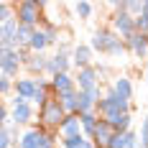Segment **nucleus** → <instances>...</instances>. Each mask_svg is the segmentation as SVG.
Wrapping results in <instances>:
<instances>
[{"label": "nucleus", "mask_w": 148, "mask_h": 148, "mask_svg": "<svg viewBox=\"0 0 148 148\" xmlns=\"http://www.w3.org/2000/svg\"><path fill=\"white\" fill-rule=\"evenodd\" d=\"M59 133H61V138L84 135V133H82V120H79V115H66L64 123H61V128H59Z\"/></svg>", "instance_id": "19"}, {"label": "nucleus", "mask_w": 148, "mask_h": 148, "mask_svg": "<svg viewBox=\"0 0 148 148\" xmlns=\"http://www.w3.org/2000/svg\"><path fill=\"white\" fill-rule=\"evenodd\" d=\"M79 120H82V133H84V138L87 140H92V135H95V130H97V125H100V115H97V110L95 112H84V115H79Z\"/></svg>", "instance_id": "21"}, {"label": "nucleus", "mask_w": 148, "mask_h": 148, "mask_svg": "<svg viewBox=\"0 0 148 148\" xmlns=\"http://www.w3.org/2000/svg\"><path fill=\"white\" fill-rule=\"evenodd\" d=\"M10 92H15V79H10V77H0V97L8 100Z\"/></svg>", "instance_id": "28"}, {"label": "nucleus", "mask_w": 148, "mask_h": 148, "mask_svg": "<svg viewBox=\"0 0 148 148\" xmlns=\"http://www.w3.org/2000/svg\"><path fill=\"white\" fill-rule=\"evenodd\" d=\"M79 148H97V146H95V143H92V140H87V143H84V146H79Z\"/></svg>", "instance_id": "33"}, {"label": "nucleus", "mask_w": 148, "mask_h": 148, "mask_svg": "<svg viewBox=\"0 0 148 148\" xmlns=\"http://www.w3.org/2000/svg\"><path fill=\"white\" fill-rule=\"evenodd\" d=\"M138 143L140 148H148V115L140 120V130H138Z\"/></svg>", "instance_id": "30"}, {"label": "nucleus", "mask_w": 148, "mask_h": 148, "mask_svg": "<svg viewBox=\"0 0 148 148\" xmlns=\"http://www.w3.org/2000/svg\"><path fill=\"white\" fill-rule=\"evenodd\" d=\"M110 28L125 41V38H130L135 33V18L130 13H125V10H115L112 18H110Z\"/></svg>", "instance_id": "7"}, {"label": "nucleus", "mask_w": 148, "mask_h": 148, "mask_svg": "<svg viewBox=\"0 0 148 148\" xmlns=\"http://www.w3.org/2000/svg\"><path fill=\"white\" fill-rule=\"evenodd\" d=\"M92 56H95V51H92V46L89 44H77L72 51V64L74 69L79 72V69H87V66H95L92 64Z\"/></svg>", "instance_id": "10"}, {"label": "nucleus", "mask_w": 148, "mask_h": 148, "mask_svg": "<svg viewBox=\"0 0 148 148\" xmlns=\"http://www.w3.org/2000/svg\"><path fill=\"white\" fill-rule=\"evenodd\" d=\"M112 92L118 95V97H123V100H133V82H130V77H125V74H120V77H115L112 79Z\"/></svg>", "instance_id": "17"}, {"label": "nucleus", "mask_w": 148, "mask_h": 148, "mask_svg": "<svg viewBox=\"0 0 148 148\" xmlns=\"http://www.w3.org/2000/svg\"><path fill=\"white\" fill-rule=\"evenodd\" d=\"M36 92H38V79H36V77H28V74H26V77H18V79H15V97H23V100H33V95H36Z\"/></svg>", "instance_id": "11"}, {"label": "nucleus", "mask_w": 148, "mask_h": 148, "mask_svg": "<svg viewBox=\"0 0 148 148\" xmlns=\"http://www.w3.org/2000/svg\"><path fill=\"white\" fill-rule=\"evenodd\" d=\"M77 79V89L79 92H89V89L100 87V74H97V66H87V69H79L74 74Z\"/></svg>", "instance_id": "9"}, {"label": "nucleus", "mask_w": 148, "mask_h": 148, "mask_svg": "<svg viewBox=\"0 0 148 148\" xmlns=\"http://www.w3.org/2000/svg\"><path fill=\"white\" fill-rule=\"evenodd\" d=\"M21 72H23V59H21L18 49L0 51V74L3 77H10V79H18Z\"/></svg>", "instance_id": "6"}, {"label": "nucleus", "mask_w": 148, "mask_h": 148, "mask_svg": "<svg viewBox=\"0 0 148 148\" xmlns=\"http://www.w3.org/2000/svg\"><path fill=\"white\" fill-rule=\"evenodd\" d=\"M133 110V105L128 102V100H123V97H118L112 89L110 92H105V97L100 100V105H97V115L105 120L115 118V115H125V112H130Z\"/></svg>", "instance_id": "4"}, {"label": "nucleus", "mask_w": 148, "mask_h": 148, "mask_svg": "<svg viewBox=\"0 0 148 148\" xmlns=\"http://www.w3.org/2000/svg\"><path fill=\"white\" fill-rule=\"evenodd\" d=\"M8 105H10V120H13V125H31L33 123V118H36V107L28 102V100H23V97H15L13 100H8Z\"/></svg>", "instance_id": "5"}, {"label": "nucleus", "mask_w": 148, "mask_h": 148, "mask_svg": "<svg viewBox=\"0 0 148 148\" xmlns=\"http://www.w3.org/2000/svg\"><path fill=\"white\" fill-rule=\"evenodd\" d=\"M18 21H8V23H0V51H8L15 49V36H18Z\"/></svg>", "instance_id": "13"}, {"label": "nucleus", "mask_w": 148, "mask_h": 148, "mask_svg": "<svg viewBox=\"0 0 148 148\" xmlns=\"http://www.w3.org/2000/svg\"><path fill=\"white\" fill-rule=\"evenodd\" d=\"M125 46H128V51H130L133 56L148 61V33H138V31H135L130 38H125Z\"/></svg>", "instance_id": "12"}, {"label": "nucleus", "mask_w": 148, "mask_h": 148, "mask_svg": "<svg viewBox=\"0 0 148 148\" xmlns=\"http://www.w3.org/2000/svg\"><path fill=\"white\" fill-rule=\"evenodd\" d=\"M72 54H54L49 56V66H46V74L49 77H56V74H72Z\"/></svg>", "instance_id": "8"}, {"label": "nucleus", "mask_w": 148, "mask_h": 148, "mask_svg": "<svg viewBox=\"0 0 148 148\" xmlns=\"http://www.w3.org/2000/svg\"><path fill=\"white\" fill-rule=\"evenodd\" d=\"M15 18V3H0V23H8Z\"/></svg>", "instance_id": "27"}, {"label": "nucleus", "mask_w": 148, "mask_h": 148, "mask_svg": "<svg viewBox=\"0 0 148 148\" xmlns=\"http://www.w3.org/2000/svg\"><path fill=\"white\" fill-rule=\"evenodd\" d=\"M140 15H143V18H148V0H143V10H140Z\"/></svg>", "instance_id": "32"}, {"label": "nucleus", "mask_w": 148, "mask_h": 148, "mask_svg": "<svg viewBox=\"0 0 148 148\" xmlns=\"http://www.w3.org/2000/svg\"><path fill=\"white\" fill-rule=\"evenodd\" d=\"M146 82H148V61H146Z\"/></svg>", "instance_id": "34"}, {"label": "nucleus", "mask_w": 148, "mask_h": 148, "mask_svg": "<svg viewBox=\"0 0 148 148\" xmlns=\"http://www.w3.org/2000/svg\"><path fill=\"white\" fill-rule=\"evenodd\" d=\"M59 143H61V148H79L87 143V138L84 135H72V138H61Z\"/></svg>", "instance_id": "29"}, {"label": "nucleus", "mask_w": 148, "mask_h": 148, "mask_svg": "<svg viewBox=\"0 0 148 148\" xmlns=\"http://www.w3.org/2000/svg\"><path fill=\"white\" fill-rule=\"evenodd\" d=\"M49 79H51V87H54V95L56 97L77 89V79H74L72 74H56V77H49Z\"/></svg>", "instance_id": "16"}, {"label": "nucleus", "mask_w": 148, "mask_h": 148, "mask_svg": "<svg viewBox=\"0 0 148 148\" xmlns=\"http://www.w3.org/2000/svg\"><path fill=\"white\" fill-rule=\"evenodd\" d=\"M64 118H66V112H64V107H61L59 97H51V100L38 110V125H41L44 130H59Z\"/></svg>", "instance_id": "3"}, {"label": "nucleus", "mask_w": 148, "mask_h": 148, "mask_svg": "<svg viewBox=\"0 0 148 148\" xmlns=\"http://www.w3.org/2000/svg\"><path fill=\"white\" fill-rule=\"evenodd\" d=\"M107 123L112 125L115 133H128V130H133V128H130V125H133V115H130V112H125V115H115V118H110Z\"/></svg>", "instance_id": "24"}, {"label": "nucleus", "mask_w": 148, "mask_h": 148, "mask_svg": "<svg viewBox=\"0 0 148 148\" xmlns=\"http://www.w3.org/2000/svg\"><path fill=\"white\" fill-rule=\"evenodd\" d=\"M97 74H100V82H102V77H107V66H97Z\"/></svg>", "instance_id": "31"}, {"label": "nucleus", "mask_w": 148, "mask_h": 148, "mask_svg": "<svg viewBox=\"0 0 148 148\" xmlns=\"http://www.w3.org/2000/svg\"><path fill=\"white\" fill-rule=\"evenodd\" d=\"M110 148H140L138 143V133L135 130H128V133H115Z\"/></svg>", "instance_id": "20"}, {"label": "nucleus", "mask_w": 148, "mask_h": 148, "mask_svg": "<svg viewBox=\"0 0 148 148\" xmlns=\"http://www.w3.org/2000/svg\"><path fill=\"white\" fill-rule=\"evenodd\" d=\"M49 46H51V44H49V36H46V31H44V28H36V33H33V38H31L28 49L33 51V54H44Z\"/></svg>", "instance_id": "23"}, {"label": "nucleus", "mask_w": 148, "mask_h": 148, "mask_svg": "<svg viewBox=\"0 0 148 148\" xmlns=\"http://www.w3.org/2000/svg\"><path fill=\"white\" fill-rule=\"evenodd\" d=\"M44 8H49V3L44 0H21L15 3V21L21 26H31V28H38L44 23Z\"/></svg>", "instance_id": "1"}, {"label": "nucleus", "mask_w": 148, "mask_h": 148, "mask_svg": "<svg viewBox=\"0 0 148 148\" xmlns=\"http://www.w3.org/2000/svg\"><path fill=\"white\" fill-rule=\"evenodd\" d=\"M115 38V31L112 28H100L92 33V38H89V46H92V51H100V54H107V46H110V41Z\"/></svg>", "instance_id": "14"}, {"label": "nucleus", "mask_w": 148, "mask_h": 148, "mask_svg": "<svg viewBox=\"0 0 148 148\" xmlns=\"http://www.w3.org/2000/svg\"><path fill=\"white\" fill-rule=\"evenodd\" d=\"M59 102H61V107H64V112H66V115H79V89L61 95Z\"/></svg>", "instance_id": "22"}, {"label": "nucleus", "mask_w": 148, "mask_h": 148, "mask_svg": "<svg viewBox=\"0 0 148 148\" xmlns=\"http://www.w3.org/2000/svg\"><path fill=\"white\" fill-rule=\"evenodd\" d=\"M21 130L18 125H3L0 130V148H18V140H21Z\"/></svg>", "instance_id": "18"}, {"label": "nucleus", "mask_w": 148, "mask_h": 148, "mask_svg": "<svg viewBox=\"0 0 148 148\" xmlns=\"http://www.w3.org/2000/svg\"><path fill=\"white\" fill-rule=\"evenodd\" d=\"M56 135H61L59 130H44L41 125H31V128L23 130L18 148H54Z\"/></svg>", "instance_id": "2"}, {"label": "nucleus", "mask_w": 148, "mask_h": 148, "mask_svg": "<svg viewBox=\"0 0 148 148\" xmlns=\"http://www.w3.org/2000/svg\"><path fill=\"white\" fill-rule=\"evenodd\" d=\"M125 51H128L125 41H123L118 33H115V38H112V41H110V46H107V56H123Z\"/></svg>", "instance_id": "26"}, {"label": "nucleus", "mask_w": 148, "mask_h": 148, "mask_svg": "<svg viewBox=\"0 0 148 148\" xmlns=\"http://www.w3.org/2000/svg\"><path fill=\"white\" fill-rule=\"evenodd\" d=\"M46 66H49V56L46 54H31L26 59V64H23V69L28 72V77H44Z\"/></svg>", "instance_id": "15"}, {"label": "nucleus", "mask_w": 148, "mask_h": 148, "mask_svg": "<svg viewBox=\"0 0 148 148\" xmlns=\"http://www.w3.org/2000/svg\"><path fill=\"white\" fill-rule=\"evenodd\" d=\"M74 15L79 18V21H89L92 18V13H95V5L92 3H87V0H79V3H74Z\"/></svg>", "instance_id": "25"}]
</instances>
